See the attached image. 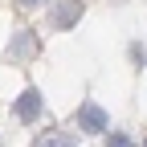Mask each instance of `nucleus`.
Instances as JSON below:
<instances>
[{
    "label": "nucleus",
    "mask_w": 147,
    "mask_h": 147,
    "mask_svg": "<svg viewBox=\"0 0 147 147\" xmlns=\"http://www.w3.org/2000/svg\"><path fill=\"white\" fill-rule=\"evenodd\" d=\"M45 0H16V8H41Z\"/></svg>",
    "instance_id": "6e6552de"
},
{
    "label": "nucleus",
    "mask_w": 147,
    "mask_h": 147,
    "mask_svg": "<svg viewBox=\"0 0 147 147\" xmlns=\"http://www.w3.org/2000/svg\"><path fill=\"white\" fill-rule=\"evenodd\" d=\"M33 147H74V135H65V131H45Z\"/></svg>",
    "instance_id": "39448f33"
},
{
    "label": "nucleus",
    "mask_w": 147,
    "mask_h": 147,
    "mask_svg": "<svg viewBox=\"0 0 147 147\" xmlns=\"http://www.w3.org/2000/svg\"><path fill=\"white\" fill-rule=\"evenodd\" d=\"M74 127H78V135H106L110 131V115L94 98H86V102H78V110H74Z\"/></svg>",
    "instance_id": "f257e3e1"
},
{
    "label": "nucleus",
    "mask_w": 147,
    "mask_h": 147,
    "mask_svg": "<svg viewBox=\"0 0 147 147\" xmlns=\"http://www.w3.org/2000/svg\"><path fill=\"white\" fill-rule=\"evenodd\" d=\"M143 147H147V139H143Z\"/></svg>",
    "instance_id": "1a4fd4ad"
},
{
    "label": "nucleus",
    "mask_w": 147,
    "mask_h": 147,
    "mask_svg": "<svg viewBox=\"0 0 147 147\" xmlns=\"http://www.w3.org/2000/svg\"><path fill=\"white\" fill-rule=\"evenodd\" d=\"M106 147H135V139L127 131H106Z\"/></svg>",
    "instance_id": "423d86ee"
},
{
    "label": "nucleus",
    "mask_w": 147,
    "mask_h": 147,
    "mask_svg": "<svg viewBox=\"0 0 147 147\" xmlns=\"http://www.w3.org/2000/svg\"><path fill=\"white\" fill-rule=\"evenodd\" d=\"M41 115H45V98H41V90H37V86H25L21 98L12 102V119H16V123H37Z\"/></svg>",
    "instance_id": "f03ea898"
},
{
    "label": "nucleus",
    "mask_w": 147,
    "mask_h": 147,
    "mask_svg": "<svg viewBox=\"0 0 147 147\" xmlns=\"http://www.w3.org/2000/svg\"><path fill=\"white\" fill-rule=\"evenodd\" d=\"M82 12H86V4H82V0H61V4L49 12V25L57 29V33H65V29H74V25L82 21Z\"/></svg>",
    "instance_id": "7ed1b4c3"
},
{
    "label": "nucleus",
    "mask_w": 147,
    "mask_h": 147,
    "mask_svg": "<svg viewBox=\"0 0 147 147\" xmlns=\"http://www.w3.org/2000/svg\"><path fill=\"white\" fill-rule=\"evenodd\" d=\"M131 57H135V69H143V61H147V45H131Z\"/></svg>",
    "instance_id": "0eeeda50"
},
{
    "label": "nucleus",
    "mask_w": 147,
    "mask_h": 147,
    "mask_svg": "<svg viewBox=\"0 0 147 147\" xmlns=\"http://www.w3.org/2000/svg\"><path fill=\"white\" fill-rule=\"evenodd\" d=\"M33 49H37V41H33V33H29V29H21V33L12 37V45H8V61H25V57H29Z\"/></svg>",
    "instance_id": "20e7f679"
}]
</instances>
